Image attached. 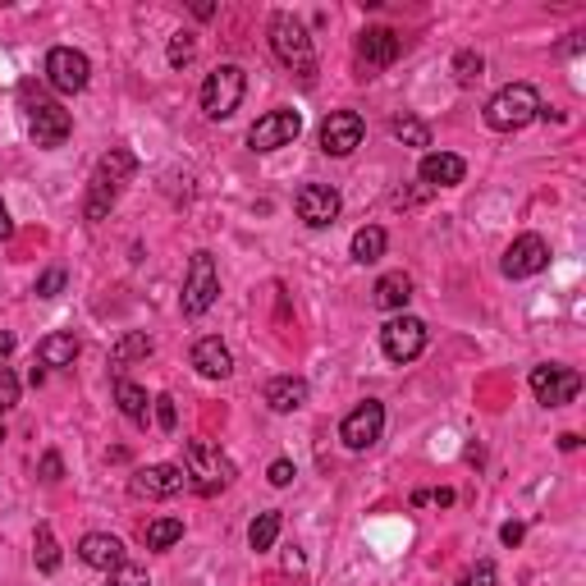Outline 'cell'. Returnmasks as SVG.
<instances>
[{
  "mask_svg": "<svg viewBox=\"0 0 586 586\" xmlns=\"http://www.w3.org/2000/svg\"><path fill=\"white\" fill-rule=\"evenodd\" d=\"M133 170H138V156H133L129 147H110V152L101 156L97 170H92V184H87V220L110 216V207L120 202L124 184L133 179Z\"/></svg>",
  "mask_w": 586,
  "mask_h": 586,
  "instance_id": "obj_1",
  "label": "cell"
},
{
  "mask_svg": "<svg viewBox=\"0 0 586 586\" xmlns=\"http://www.w3.org/2000/svg\"><path fill=\"white\" fill-rule=\"evenodd\" d=\"M271 51L280 55V65L293 69V74L303 78L307 87L316 83V51H312V37L307 28L293 14H271Z\"/></svg>",
  "mask_w": 586,
  "mask_h": 586,
  "instance_id": "obj_2",
  "label": "cell"
},
{
  "mask_svg": "<svg viewBox=\"0 0 586 586\" xmlns=\"http://www.w3.org/2000/svg\"><path fill=\"white\" fill-rule=\"evenodd\" d=\"M536 115H541V97H536L532 83H509L486 101V124L495 133H518V129H527Z\"/></svg>",
  "mask_w": 586,
  "mask_h": 586,
  "instance_id": "obj_3",
  "label": "cell"
},
{
  "mask_svg": "<svg viewBox=\"0 0 586 586\" xmlns=\"http://www.w3.org/2000/svg\"><path fill=\"white\" fill-rule=\"evenodd\" d=\"M243 92H248V74L239 65H216L202 83V115L207 120H229L243 106Z\"/></svg>",
  "mask_w": 586,
  "mask_h": 586,
  "instance_id": "obj_4",
  "label": "cell"
},
{
  "mask_svg": "<svg viewBox=\"0 0 586 586\" xmlns=\"http://www.w3.org/2000/svg\"><path fill=\"white\" fill-rule=\"evenodd\" d=\"M188 477H193V486L202 495H211V490H225L229 481L239 477V467H234L229 454H220L216 445H207V440H188Z\"/></svg>",
  "mask_w": 586,
  "mask_h": 586,
  "instance_id": "obj_5",
  "label": "cell"
},
{
  "mask_svg": "<svg viewBox=\"0 0 586 586\" xmlns=\"http://www.w3.org/2000/svg\"><path fill=\"white\" fill-rule=\"evenodd\" d=\"M220 298V271H216V257L211 252H193L188 261V275H184V316H202L211 312V303Z\"/></svg>",
  "mask_w": 586,
  "mask_h": 586,
  "instance_id": "obj_6",
  "label": "cell"
},
{
  "mask_svg": "<svg viewBox=\"0 0 586 586\" xmlns=\"http://www.w3.org/2000/svg\"><path fill=\"white\" fill-rule=\"evenodd\" d=\"M426 348V321L422 316H394V321H385V330H380V353L390 362H413L417 353Z\"/></svg>",
  "mask_w": 586,
  "mask_h": 586,
  "instance_id": "obj_7",
  "label": "cell"
},
{
  "mask_svg": "<svg viewBox=\"0 0 586 586\" xmlns=\"http://www.w3.org/2000/svg\"><path fill=\"white\" fill-rule=\"evenodd\" d=\"M582 390V376L573 367H559V362H545V367H532V394L545 408H564V403L577 399Z\"/></svg>",
  "mask_w": 586,
  "mask_h": 586,
  "instance_id": "obj_8",
  "label": "cell"
},
{
  "mask_svg": "<svg viewBox=\"0 0 586 586\" xmlns=\"http://www.w3.org/2000/svg\"><path fill=\"white\" fill-rule=\"evenodd\" d=\"M380 431H385V403H376V399L358 403V408H353V413L339 422V440H344L353 454H362V449L376 445Z\"/></svg>",
  "mask_w": 586,
  "mask_h": 586,
  "instance_id": "obj_9",
  "label": "cell"
},
{
  "mask_svg": "<svg viewBox=\"0 0 586 586\" xmlns=\"http://www.w3.org/2000/svg\"><path fill=\"white\" fill-rule=\"evenodd\" d=\"M87 78H92V65H87V55L74 51V46H55L51 55H46V83L55 87V92H83Z\"/></svg>",
  "mask_w": 586,
  "mask_h": 586,
  "instance_id": "obj_10",
  "label": "cell"
},
{
  "mask_svg": "<svg viewBox=\"0 0 586 586\" xmlns=\"http://www.w3.org/2000/svg\"><path fill=\"white\" fill-rule=\"evenodd\" d=\"M298 133H303V115H298V110H271V115H261V120L252 124L248 142H252V152H280V147H289Z\"/></svg>",
  "mask_w": 586,
  "mask_h": 586,
  "instance_id": "obj_11",
  "label": "cell"
},
{
  "mask_svg": "<svg viewBox=\"0 0 586 586\" xmlns=\"http://www.w3.org/2000/svg\"><path fill=\"white\" fill-rule=\"evenodd\" d=\"M28 133H33L37 147H60L74 133V120H69L65 106L37 97V101H28Z\"/></svg>",
  "mask_w": 586,
  "mask_h": 586,
  "instance_id": "obj_12",
  "label": "cell"
},
{
  "mask_svg": "<svg viewBox=\"0 0 586 586\" xmlns=\"http://www.w3.org/2000/svg\"><path fill=\"white\" fill-rule=\"evenodd\" d=\"M545 266H550V243H545L541 234H522V239H513L509 252H504V261H500V271L509 275V280L541 275Z\"/></svg>",
  "mask_w": 586,
  "mask_h": 586,
  "instance_id": "obj_13",
  "label": "cell"
},
{
  "mask_svg": "<svg viewBox=\"0 0 586 586\" xmlns=\"http://www.w3.org/2000/svg\"><path fill=\"white\" fill-rule=\"evenodd\" d=\"M362 133H367L362 115H353V110H335V115H326V124H321V152H326V156L358 152Z\"/></svg>",
  "mask_w": 586,
  "mask_h": 586,
  "instance_id": "obj_14",
  "label": "cell"
},
{
  "mask_svg": "<svg viewBox=\"0 0 586 586\" xmlns=\"http://www.w3.org/2000/svg\"><path fill=\"white\" fill-rule=\"evenodd\" d=\"M293 207H298V220H303V225L326 229V225H335L344 202H339V193L330 184H303L298 197H293Z\"/></svg>",
  "mask_w": 586,
  "mask_h": 586,
  "instance_id": "obj_15",
  "label": "cell"
},
{
  "mask_svg": "<svg viewBox=\"0 0 586 586\" xmlns=\"http://www.w3.org/2000/svg\"><path fill=\"white\" fill-rule=\"evenodd\" d=\"M184 486H188V472L184 467H174V463H152L133 477V490L147 495V500H170V495H179Z\"/></svg>",
  "mask_w": 586,
  "mask_h": 586,
  "instance_id": "obj_16",
  "label": "cell"
},
{
  "mask_svg": "<svg viewBox=\"0 0 586 586\" xmlns=\"http://www.w3.org/2000/svg\"><path fill=\"white\" fill-rule=\"evenodd\" d=\"M78 559H83L87 568H97V573H115L120 564H129V559H124V541L120 536H106V532H87L83 541H78Z\"/></svg>",
  "mask_w": 586,
  "mask_h": 586,
  "instance_id": "obj_17",
  "label": "cell"
},
{
  "mask_svg": "<svg viewBox=\"0 0 586 586\" xmlns=\"http://www.w3.org/2000/svg\"><path fill=\"white\" fill-rule=\"evenodd\" d=\"M399 51H403V42H399V33H394V28H367V33L358 37V60L367 69L394 65V60H399Z\"/></svg>",
  "mask_w": 586,
  "mask_h": 586,
  "instance_id": "obj_18",
  "label": "cell"
},
{
  "mask_svg": "<svg viewBox=\"0 0 586 586\" xmlns=\"http://www.w3.org/2000/svg\"><path fill=\"white\" fill-rule=\"evenodd\" d=\"M417 174H422L426 188H454V184H463L467 165H463V156H454V152H426Z\"/></svg>",
  "mask_w": 586,
  "mask_h": 586,
  "instance_id": "obj_19",
  "label": "cell"
},
{
  "mask_svg": "<svg viewBox=\"0 0 586 586\" xmlns=\"http://www.w3.org/2000/svg\"><path fill=\"white\" fill-rule=\"evenodd\" d=\"M193 367L207 380H225L229 371H234V353H229L216 335H207V339H197L193 344Z\"/></svg>",
  "mask_w": 586,
  "mask_h": 586,
  "instance_id": "obj_20",
  "label": "cell"
},
{
  "mask_svg": "<svg viewBox=\"0 0 586 586\" xmlns=\"http://www.w3.org/2000/svg\"><path fill=\"white\" fill-rule=\"evenodd\" d=\"M266 403H271L275 413H298L307 403V380L303 376H275L266 385Z\"/></svg>",
  "mask_w": 586,
  "mask_h": 586,
  "instance_id": "obj_21",
  "label": "cell"
},
{
  "mask_svg": "<svg viewBox=\"0 0 586 586\" xmlns=\"http://www.w3.org/2000/svg\"><path fill=\"white\" fill-rule=\"evenodd\" d=\"M371 293H376V307H385V312H403L408 298H413V280H408L403 271H390V275H380Z\"/></svg>",
  "mask_w": 586,
  "mask_h": 586,
  "instance_id": "obj_22",
  "label": "cell"
},
{
  "mask_svg": "<svg viewBox=\"0 0 586 586\" xmlns=\"http://www.w3.org/2000/svg\"><path fill=\"white\" fill-rule=\"evenodd\" d=\"M74 358H78V339L74 335H46L42 344H37V362L42 367H74Z\"/></svg>",
  "mask_w": 586,
  "mask_h": 586,
  "instance_id": "obj_23",
  "label": "cell"
},
{
  "mask_svg": "<svg viewBox=\"0 0 586 586\" xmlns=\"http://www.w3.org/2000/svg\"><path fill=\"white\" fill-rule=\"evenodd\" d=\"M115 403H120V413L129 417L133 426H147V408H152V399H147L142 385H133V380H115Z\"/></svg>",
  "mask_w": 586,
  "mask_h": 586,
  "instance_id": "obj_24",
  "label": "cell"
},
{
  "mask_svg": "<svg viewBox=\"0 0 586 586\" xmlns=\"http://www.w3.org/2000/svg\"><path fill=\"white\" fill-rule=\"evenodd\" d=\"M353 261H358V266H371V261H380L385 257V229L380 225H367V229H358V234H353Z\"/></svg>",
  "mask_w": 586,
  "mask_h": 586,
  "instance_id": "obj_25",
  "label": "cell"
},
{
  "mask_svg": "<svg viewBox=\"0 0 586 586\" xmlns=\"http://www.w3.org/2000/svg\"><path fill=\"white\" fill-rule=\"evenodd\" d=\"M174 541H184V518H156V522H147V532H142V545H147V550H170Z\"/></svg>",
  "mask_w": 586,
  "mask_h": 586,
  "instance_id": "obj_26",
  "label": "cell"
},
{
  "mask_svg": "<svg viewBox=\"0 0 586 586\" xmlns=\"http://www.w3.org/2000/svg\"><path fill=\"white\" fill-rule=\"evenodd\" d=\"M33 564H37V573H55V568H60V541H55V532L46 522L33 536Z\"/></svg>",
  "mask_w": 586,
  "mask_h": 586,
  "instance_id": "obj_27",
  "label": "cell"
},
{
  "mask_svg": "<svg viewBox=\"0 0 586 586\" xmlns=\"http://www.w3.org/2000/svg\"><path fill=\"white\" fill-rule=\"evenodd\" d=\"M280 513H257V518H252V527H248V545L252 550H271L275 545V536H280Z\"/></svg>",
  "mask_w": 586,
  "mask_h": 586,
  "instance_id": "obj_28",
  "label": "cell"
},
{
  "mask_svg": "<svg viewBox=\"0 0 586 586\" xmlns=\"http://www.w3.org/2000/svg\"><path fill=\"white\" fill-rule=\"evenodd\" d=\"M390 129H394V138H399V142H408V147H431V129H426L422 120H413V115H403V120H394Z\"/></svg>",
  "mask_w": 586,
  "mask_h": 586,
  "instance_id": "obj_29",
  "label": "cell"
},
{
  "mask_svg": "<svg viewBox=\"0 0 586 586\" xmlns=\"http://www.w3.org/2000/svg\"><path fill=\"white\" fill-rule=\"evenodd\" d=\"M481 69H486V60H481L477 51H458L454 55V78H458V83H477Z\"/></svg>",
  "mask_w": 586,
  "mask_h": 586,
  "instance_id": "obj_30",
  "label": "cell"
},
{
  "mask_svg": "<svg viewBox=\"0 0 586 586\" xmlns=\"http://www.w3.org/2000/svg\"><path fill=\"white\" fill-rule=\"evenodd\" d=\"M147 353H152V339L147 335H124L120 344H115V362H133V358H147Z\"/></svg>",
  "mask_w": 586,
  "mask_h": 586,
  "instance_id": "obj_31",
  "label": "cell"
},
{
  "mask_svg": "<svg viewBox=\"0 0 586 586\" xmlns=\"http://www.w3.org/2000/svg\"><path fill=\"white\" fill-rule=\"evenodd\" d=\"M106 586H152V577L138 564H120L115 573H106Z\"/></svg>",
  "mask_w": 586,
  "mask_h": 586,
  "instance_id": "obj_32",
  "label": "cell"
},
{
  "mask_svg": "<svg viewBox=\"0 0 586 586\" xmlns=\"http://www.w3.org/2000/svg\"><path fill=\"white\" fill-rule=\"evenodd\" d=\"M193 55H197L193 33H174V37H170V65H174V69H184Z\"/></svg>",
  "mask_w": 586,
  "mask_h": 586,
  "instance_id": "obj_33",
  "label": "cell"
},
{
  "mask_svg": "<svg viewBox=\"0 0 586 586\" xmlns=\"http://www.w3.org/2000/svg\"><path fill=\"white\" fill-rule=\"evenodd\" d=\"M14 403H19V380H14L10 367H0V417L10 413Z\"/></svg>",
  "mask_w": 586,
  "mask_h": 586,
  "instance_id": "obj_34",
  "label": "cell"
},
{
  "mask_svg": "<svg viewBox=\"0 0 586 586\" xmlns=\"http://www.w3.org/2000/svg\"><path fill=\"white\" fill-rule=\"evenodd\" d=\"M152 403H156V426H161V431L170 435L174 426H179V413H174V399H170V394H156Z\"/></svg>",
  "mask_w": 586,
  "mask_h": 586,
  "instance_id": "obj_35",
  "label": "cell"
},
{
  "mask_svg": "<svg viewBox=\"0 0 586 586\" xmlns=\"http://www.w3.org/2000/svg\"><path fill=\"white\" fill-rule=\"evenodd\" d=\"M65 280H69L65 266H51V271H46L42 280H37V298H55V293L65 289Z\"/></svg>",
  "mask_w": 586,
  "mask_h": 586,
  "instance_id": "obj_36",
  "label": "cell"
},
{
  "mask_svg": "<svg viewBox=\"0 0 586 586\" xmlns=\"http://www.w3.org/2000/svg\"><path fill=\"white\" fill-rule=\"evenodd\" d=\"M458 586H495V564H477Z\"/></svg>",
  "mask_w": 586,
  "mask_h": 586,
  "instance_id": "obj_37",
  "label": "cell"
},
{
  "mask_svg": "<svg viewBox=\"0 0 586 586\" xmlns=\"http://www.w3.org/2000/svg\"><path fill=\"white\" fill-rule=\"evenodd\" d=\"M266 477H271V486H289V481L298 477V472H293V463H289V458H275Z\"/></svg>",
  "mask_w": 586,
  "mask_h": 586,
  "instance_id": "obj_38",
  "label": "cell"
},
{
  "mask_svg": "<svg viewBox=\"0 0 586 586\" xmlns=\"http://www.w3.org/2000/svg\"><path fill=\"white\" fill-rule=\"evenodd\" d=\"M65 477V463H60V454H42V481H60Z\"/></svg>",
  "mask_w": 586,
  "mask_h": 586,
  "instance_id": "obj_39",
  "label": "cell"
},
{
  "mask_svg": "<svg viewBox=\"0 0 586 586\" xmlns=\"http://www.w3.org/2000/svg\"><path fill=\"white\" fill-rule=\"evenodd\" d=\"M500 541L504 545H518L522 541V522H504V527H500Z\"/></svg>",
  "mask_w": 586,
  "mask_h": 586,
  "instance_id": "obj_40",
  "label": "cell"
},
{
  "mask_svg": "<svg viewBox=\"0 0 586 586\" xmlns=\"http://www.w3.org/2000/svg\"><path fill=\"white\" fill-rule=\"evenodd\" d=\"M5 239H14V220H10V207L0 202V243Z\"/></svg>",
  "mask_w": 586,
  "mask_h": 586,
  "instance_id": "obj_41",
  "label": "cell"
},
{
  "mask_svg": "<svg viewBox=\"0 0 586 586\" xmlns=\"http://www.w3.org/2000/svg\"><path fill=\"white\" fill-rule=\"evenodd\" d=\"M10 353H14V335H0V362L10 358Z\"/></svg>",
  "mask_w": 586,
  "mask_h": 586,
  "instance_id": "obj_42",
  "label": "cell"
},
{
  "mask_svg": "<svg viewBox=\"0 0 586 586\" xmlns=\"http://www.w3.org/2000/svg\"><path fill=\"white\" fill-rule=\"evenodd\" d=\"M0 440H5V426H0Z\"/></svg>",
  "mask_w": 586,
  "mask_h": 586,
  "instance_id": "obj_43",
  "label": "cell"
}]
</instances>
